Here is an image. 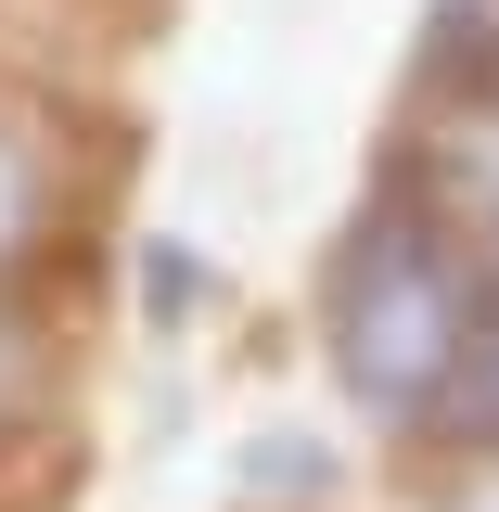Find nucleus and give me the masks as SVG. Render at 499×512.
I'll list each match as a JSON object with an SVG mask.
<instances>
[{"label": "nucleus", "mask_w": 499, "mask_h": 512, "mask_svg": "<svg viewBox=\"0 0 499 512\" xmlns=\"http://www.w3.org/2000/svg\"><path fill=\"white\" fill-rule=\"evenodd\" d=\"M474 320H487V282L423 205H384V218L346 231V256H333V372L372 423H436Z\"/></svg>", "instance_id": "f257e3e1"}, {"label": "nucleus", "mask_w": 499, "mask_h": 512, "mask_svg": "<svg viewBox=\"0 0 499 512\" xmlns=\"http://www.w3.org/2000/svg\"><path fill=\"white\" fill-rule=\"evenodd\" d=\"M436 205H448L436 231H448L461 256H499V103H487V116H461V128L436 141Z\"/></svg>", "instance_id": "f03ea898"}, {"label": "nucleus", "mask_w": 499, "mask_h": 512, "mask_svg": "<svg viewBox=\"0 0 499 512\" xmlns=\"http://www.w3.org/2000/svg\"><path fill=\"white\" fill-rule=\"evenodd\" d=\"M436 423H448V448H461V461H499V308L474 320V346H461V372H448Z\"/></svg>", "instance_id": "7ed1b4c3"}, {"label": "nucleus", "mask_w": 499, "mask_h": 512, "mask_svg": "<svg viewBox=\"0 0 499 512\" xmlns=\"http://www.w3.org/2000/svg\"><path fill=\"white\" fill-rule=\"evenodd\" d=\"M52 231V167H39V141L26 128H0V269Z\"/></svg>", "instance_id": "20e7f679"}, {"label": "nucleus", "mask_w": 499, "mask_h": 512, "mask_svg": "<svg viewBox=\"0 0 499 512\" xmlns=\"http://www.w3.org/2000/svg\"><path fill=\"white\" fill-rule=\"evenodd\" d=\"M436 512H499V461H461V474L436 487Z\"/></svg>", "instance_id": "39448f33"}]
</instances>
